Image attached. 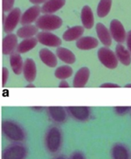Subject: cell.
<instances>
[{
	"instance_id": "obj_33",
	"label": "cell",
	"mask_w": 131,
	"mask_h": 159,
	"mask_svg": "<svg viewBox=\"0 0 131 159\" xmlns=\"http://www.w3.org/2000/svg\"><path fill=\"white\" fill-rule=\"evenodd\" d=\"M100 88H120V85L113 82H106L100 85Z\"/></svg>"
},
{
	"instance_id": "obj_22",
	"label": "cell",
	"mask_w": 131,
	"mask_h": 159,
	"mask_svg": "<svg viewBox=\"0 0 131 159\" xmlns=\"http://www.w3.org/2000/svg\"><path fill=\"white\" fill-rule=\"evenodd\" d=\"M56 55L57 58L60 59L61 61L66 65L74 64L76 61V57L74 53L71 50L68 49L64 47H59L56 50Z\"/></svg>"
},
{
	"instance_id": "obj_20",
	"label": "cell",
	"mask_w": 131,
	"mask_h": 159,
	"mask_svg": "<svg viewBox=\"0 0 131 159\" xmlns=\"http://www.w3.org/2000/svg\"><path fill=\"white\" fill-rule=\"evenodd\" d=\"M116 57L118 61L125 66H128L131 64V54L127 47L124 46L123 43H118L116 46L115 50Z\"/></svg>"
},
{
	"instance_id": "obj_26",
	"label": "cell",
	"mask_w": 131,
	"mask_h": 159,
	"mask_svg": "<svg viewBox=\"0 0 131 159\" xmlns=\"http://www.w3.org/2000/svg\"><path fill=\"white\" fill-rule=\"evenodd\" d=\"M37 43H38V40H37V37L24 39L20 43H19L16 52L19 54H25V53L29 52L37 46Z\"/></svg>"
},
{
	"instance_id": "obj_32",
	"label": "cell",
	"mask_w": 131,
	"mask_h": 159,
	"mask_svg": "<svg viewBox=\"0 0 131 159\" xmlns=\"http://www.w3.org/2000/svg\"><path fill=\"white\" fill-rule=\"evenodd\" d=\"M68 159H86V158H85V155L82 152L75 151V152H72L71 154Z\"/></svg>"
},
{
	"instance_id": "obj_40",
	"label": "cell",
	"mask_w": 131,
	"mask_h": 159,
	"mask_svg": "<svg viewBox=\"0 0 131 159\" xmlns=\"http://www.w3.org/2000/svg\"><path fill=\"white\" fill-rule=\"evenodd\" d=\"M125 88H131V83H128L127 85H125Z\"/></svg>"
},
{
	"instance_id": "obj_21",
	"label": "cell",
	"mask_w": 131,
	"mask_h": 159,
	"mask_svg": "<svg viewBox=\"0 0 131 159\" xmlns=\"http://www.w3.org/2000/svg\"><path fill=\"white\" fill-rule=\"evenodd\" d=\"M81 20H82V26L85 29H92L94 26V15L93 10L88 6H85L82 8L81 12Z\"/></svg>"
},
{
	"instance_id": "obj_37",
	"label": "cell",
	"mask_w": 131,
	"mask_h": 159,
	"mask_svg": "<svg viewBox=\"0 0 131 159\" xmlns=\"http://www.w3.org/2000/svg\"><path fill=\"white\" fill-rule=\"evenodd\" d=\"M52 159H68V158L63 155H56V156L54 157V158Z\"/></svg>"
},
{
	"instance_id": "obj_10",
	"label": "cell",
	"mask_w": 131,
	"mask_h": 159,
	"mask_svg": "<svg viewBox=\"0 0 131 159\" xmlns=\"http://www.w3.org/2000/svg\"><path fill=\"white\" fill-rule=\"evenodd\" d=\"M18 44V37L16 34H6L2 41V53L4 55H11L16 51Z\"/></svg>"
},
{
	"instance_id": "obj_31",
	"label": "cell",
	"mask_w": 131,
	"mask_h": 159,
	"mask_svg": "<svg viewBox=\"0 0 131 159\" xmlns=\"http://www.w3.org/2000/svg\"><path fill=\"white\" fill-rule=\"evenodd\" d=\"M9 70L6 67H2V86L4 87L7 82L8 79H9Z\"/></svg>"
},
{
	"instance_id": "obj_19",
	"label": "cell",
	"mask_w": 131,
	"mask_h": 159,
	"mask_svg": "<svg viewBox=\"0 0 131 159\" xmlns=\"http://www.w3.org/2000/svg\"><path fill=\"white\" fill-rule=\"evenodd\" d=\"M85 31V28L82 26H75L68 28L67 30L64 32L62 38L64 40L68 42L77 41L79 39L82 37Z\"/></svg>"
},
{
	"instance_id": "obj_38",
	"label": "cell",
	"mask_w": 131,
	"mask_h": 159,
	"mask_svg": "<svg viewBox=\"0 0 131 159\" xmlns=\"http://www.w3.org/2000/svg\"><path fill=\"white\" fill-rule=\"evenodd\" d=\"M31 109H33V110H34V111H37V112H39V111H41L42 110H43V107H32Z\"/></svg>"
},
{
	"instance_id": "obj_14",
	"label": "cell",
	"mask_w": 131,
	"mask_h": 159,
	"mask_svg": "<svg viewBox=\"0 0 131 159\" xmlns=\"http://www.w3.org/2000/svg\"><path fill=\"white\" fill-rule=\"evenodd\" d=\"M23 75L25 80L29 83H33L37 77V65L32 58H26L24 61Z\"/></svg>"
},
{
	"instance_id": "obj_16",
	"label": "cell",
	"mask_w": 131,
	"mask_h": 159,
	"mask_svg": "<svg viewBox=\"0 0 131 159\" xmlns=\"http://www.w3.org/2000/svg\"><path fill=\"white\" fill-rule=\"evenodd\" d=\"M96 34L99 41L105 47H110L112 44L113 38L110 34V30L102 23H98L96 26Z\"/></svg>"
},
{
	"instance_id": "obj_25",
	"label": "cell",
	"mask_w": 131,
	"mask_h": 159,
	"mask_svg": "<svg viewBox=\"0 0 131 159\" xmlns=\"http://www.w3.org/2000/svg\"><path fill=\"white\" fill-rule=\"evenodd\" d=\"M38 28L34 25H25L19 28L16 31L17 37L21 39H27L31 37H35L38 34Z\"/></svg>"
},
{
	"instance_id": "obj_3",
	"label": "cell",
	"mask_w": 131,
	"mask_h": 159,
	"mask_svg": "<svg viewBox=\"0 0 131 159\" xmlns=\"http://www.w3.org/2000/svg\"><path fill=\"white\" fill-rule=\"evenodd\" d=\"M28 148L23 143H12L6 146L1 154V159H26Z\"/></svg>"
},
{
	"instance_id": "obj_27",
	"label": "cell",
	"mask_w": 131,
	"mask_h": 159,
	"mask_svg": "<svg viewBox=\"0 0 131 159\" xmlns=\"http://www.w3.org/2000/svg\"><path fill=\"white\" fill-rule=\"evenodd\" d=\"M73 74V69L71 66L68 65H61L57 67L54 71V76L57 79L60 80H66L67 79H69L71 77Z\"/></svg>"
},
{
	"instance_id": "obj_13",
	"label": "cell",
	"mask_w": 131,
	"mask_h": 159,
	"mask_svg": "<svg viewBox=\"0 0 131 159\" xmlns=\"http://www.w3.org/2000/svg\"><path fill=\"white\" fill-rule=\"evenodd\" d=\"M40 12H41V8L39 6H34L26 9L23 13L20 20V23L23 26L25 25H30L31 23H34L39 18Z\"/></svg>"
},
{
	"instance_id": "obj_35",
	"label": "cell",
	"mask_w": 131,
	"mask_h": 159,
	"mask_svg": "<svg viewBox=\"0 0 131 159\" xmlns=\"http://www.w3.org/2000/svg\"><path fill=\"white\" fill-rule=\"evenodd\" d=\"M58 87L59 88H69L70 85L67 81L62 80V81H61V82L59 83Z\"/></svg>"
},
{
	"instance_id": "obj_36",
	"label": "cell",
	"mask_w": 131,
	"mask_h": 159,
	"mask_svg": "<svg viewBox=\"0 0 131 159\" xmlns=\"http://www.w3.org/2000/svg\"><path fill=\"white\" fill-rule=\"evenodd\" d=\"M47 1L48 0H29V2H30L31 3H33V4L35 5V6L41 4V3H43V4H44V3Z\"/></svg>"
},
{
	"instance_id": "obj_18",
	"label": "cell",
	"mask_w": 131,
	"mask_h": 159,
	"mask_svg": "<svg viewBox=\"0 0 131 159\" xmlns=\"http://www.w3.org/2000/svg\"><path fill=\"white\" fill-rule=\"evenodd\" d=\"M76 47L82 51H89L95 49L99 45V40L91 36H85L82 37L76 41Z\"/></svg>"
},
{
	"instance_id": "obj_12",
	"label": "cell",
	"mask_w": 131,
	"mask_h": 159,
	"mask_svg": "<svg viewBox=\"0 0 131 159\" xmlns=\"http://www.w3.org/2000/svg\"><path fill=\"white\" fill-rule=\"evenodd\" d=\"M90 78V70L88 67H82L75 74L72 85L74 88H83Z\"/></svg>"
},
{
	"instance_id": "obj_30",
	"label": "cell",
	"mask_w": 131,
	"mask_h": 159,
	"mask_svg": "<svg viewBox=\"0 0 131 159\" xmlns=\"http://www.w3.org/2000/svg\"><path fill=\"white\" fill-rule=\"evenodd\" d=\"M15 0H2V11L4 12H10L12 9Z\"/></svg>"
},
{
	"instance_id": "obj_39",
	"label": "cell",
	"mask_w": 131,
	"mask_h": 159,
	"mask_svg": "<svg viewBox=\"0 0 131 159\" xmlns=\"http://www.w3.org/2000/svg\"><path fill=\"white\" fill-rule=\"evenodd\" d=\"M35 85H34L33 83H29L26 85V88H35Z\"/></svg>"
},
{
	"instance_id": "obj_34",
	"label": "cell",
	"mask_w": 131,
	"mask_h": 159,
	"mask_svg": "<svg viewBox=\"0 0 131 159\" xmlns=\"http://www.w3.org/2000/svg\"><path fill=\"white\" fill-rule=\"evenodd\" d=\"M126 45L128 51H130L131 54V30L127 33V38H126Z\"/></svg>"
},
{
	"instance_id": "obj_8",
	"label": "cell",
	"mask_w": 131,
	"mask_h": 159,
	"mask_svg": "<svg viewBox=\"0 0 131 159\" xmlns=\"http://www.w3.org/2000/svg\"><path fill=\"white\" fill-rule=\"evenodd\" d=\"M38 43L42 45L50 48H59L61 45V40L59 37L51 32L47 31H41L36 36Z\"/></svg>"
},
{
	"instance_id": "obj_2",
	"label": "cell",
	"mask_w": 131,
	"mask_h": 159,
	"mask_svg": "<svg viewBox=\"0 0 131 159\" xmlns=\"http://www.w3.org/2000/svg\"><path fill=\"white\" fill-rule=\"evenodd\" d=\"M63 142L61 130L57 126H51L44 135V147L51 155H56L60 152Z\"/></svg>"
},
{
	"instance_id": "obj_23",
	"label": "cell",
	"mask_w": 131,
	"mask_h": 159,
	"mask_svg": "<svg viewBox=\"0 0 131 159\" xmlns=\"http://www.w3.org/2000/svg\"><path fill=\"white\" fill-rule=\"evenodd\" d=\"M65 4V0H48L43 4L41 12L44 14H54L61 9Z\"/></svg>"
},
{
	"instance_id": "obj_15",
	"label": "cell",
	"mask_w": 131,
	"mask_h": 159,
	"mask_svg": "<svg viewBox=\"0 0 131 159\" xmlns=\"http://www.w3.org/2000/svg\"><path fill=\"white\" fill-rule=\"evenodd\" d=\"M112 159H131V152L129 148L122 143H116L110 151Z\"/></svg>"
},
{
	"instance_id": "obj_28",
	"label": "cell",
	"mask_w": 131,
	"mask_h": 159,
	"mask_svg": "<svg viewBox=\"0 0 131 159\" xmlns=\"http://www.w3.org/2000/svg\"><path fill=\"white\" fill-rule=\"evenodd\" d=\"M112 0H100L97 6V15L100 18L106 16L110 12Z\"/></svg>"
},
{
	"instance_id": "obj_6",
	"label": "cell",
	"mask_w": 131,
	"mask_h": 159,
	"mask_svg": "<svg viewBox=\"0 0 131 159\" xmlns=\"http://www.w3.org/2000/svg\"><path fill=\"white\" fill-rule=\"evenodd\" d=\"M21 10L19 8H14L8 13L3 21V30L6 34H12L21 20Z\"/></svg>"
},
{
	"instance_id": "obj_24",
	"label": "cell",
	"mask_w": 131,
	"mask_h": 159,
	"mask_svg": "<svg viewBox=\"0 0 131 159\" xmlns=\"http://www.w3.org/2000/svg\"><path fill=\"white\" fill-rule=\"evenodd\" d=\"M9 65L15 75H20L21 73H23L24 61H23L20 54L15 52L11 54L9 57Z\"/></svg>"
},
{
	"instance_id": "obj_17",
	"label": "cell",
	"mask_w": 131,
	"mask_h": 159,
	"mask_svg": "<svg viewBox=\"0 0 131 159\" xmlns=\"http://www.w3.org/2000/svg\"><path fill=\"white\" fill-rule=\"evenodd\" d=\"M39 57L46 66L55 68L57 65V57L56 54L47 48H42L39 51Z\"/></svg>"
},
{
	"instance_id": "obj_7",
	"label": "cell",
	"mask_w": 131,
	"mask_h": 159,
	"mask_svg": "<svg viewBox=\"0 0 131 159\" xmlns=\"http://www.w3.org/2000/svg\"><path fill=\"white\" fill-rule=\"evenodd\" d=\"M110 32L113 40H114L116 43H123L126 41L127 33L126 32L124 25L120 20L115 19L110 22Z\"/></svg>"
},
{
	"instance_id": "obj_5",
	"label": "cell",
	"mask_w": 131,
	"mask_h": 159,
	"mask_svg": "<svg viewBox=\"0 0 131 159\" xmlns=\"http://www.w3.org/2000/svg\"><path fill=\"white\" fill-rule=\"evenodd\" d=\"M97 57L100 63L108 69H115L117 68L119 61L116 53L108 47L99 48L97 52Z\"/></svg>"
},
{
	"instance_id": "obj_11",
	"label": "cell",
	"mask_w": 131,
	"mask_h": 159,
	"mask_svg": "<svg viewBox=\"0 0 131 159\" xmlns=\"http://www.w3.org/2000/svg\"><path fill=\"white\" fill-rule=\"evenodd\" d=\"M47 113L50 119L56 124H63L68 118V111L63 107H49L47 109Z\"/></svg>"
},
{
	"instance_id": "obj_1",
	"label": "cell",
	"mask_w": 131,
	"mask_h": 159,
	"mask_svg": "<svg viewBox=\"0 0 131 159\" xmlns=\"http://www.w3.org/2000/svg\"><path fill=\"white\" fill-rule=\"evenodd\" d=\"M1 130L5 138L12 143H22L26 138V132L23 127L12 120L2 121Z\"/></svg>"
},
{
	"instance_id": "obj_9",
	"label": "cell",
	"mask_w": 131,
	"mask_h": 159,
	"mask_svg": "<svg viewBox=\"0 0 131 159\" xmlns=\"http://www.w3.org/2000/svg\"><path fill=\"white\" fill-rule=\"evenodd\" d=\"M71 117L80 122H85L90 118L91 109L88 107H68L66 108Z\"/></svg>"
},
{
	"instance_id": "obj_41",
	"label": "cell",
	"mask_w": 131,
	"mask_h": 159,
	"mask_svg": "<svg viewBox=\"0 0 131 159\" xmlns=\"http://www.w3.org/2000/svg\"><path fill=\"white\" fill-rule=\"evenodd\" d=\"M130 113H131V111H130Z\"/></svg>"
},
{
	"instance_id": "obj_4",
	"label": "cell",
	"mask_w": 131,
	"mask_h": 159,
	"mask_svg": "<svg viewBox=\"0 0 131 159\" xmlns=\"http://www.w3.org/2000/svg\"><path fill=\"white\" fill-rule=\"evenodd\" d=\"M62 23L63 21L61 18L57 16L54 14H44L37 19L35 26L42 31L51 32L59 29L62 26Z\"/></svg>"
},
{
	"instance_id": "obj_29",
	"label": "cell",
	"mask_w": 131,
	"mask_h": 159,
	"mask_svg": "<svg viewBox=\"0 0 131 159\" xmlns=\"http://www.w3.org/2000/svg\"><path fill=\"white\" fill-rule=\"evenodd\" d=\"M115 113L119 116H124L131 111V107H116L113 108Z\"/></svg>"
}]
</instances>
